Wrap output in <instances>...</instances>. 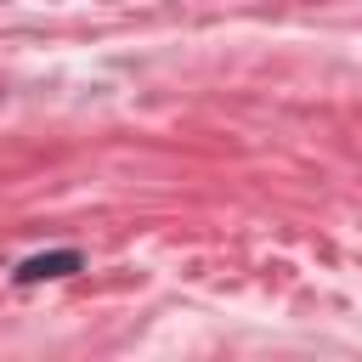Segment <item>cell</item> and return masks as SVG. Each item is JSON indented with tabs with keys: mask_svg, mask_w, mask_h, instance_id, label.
<instances>
[{
	"mask_svg": "<svg viewBox=\"0 0 362 362\" xmlns=\"http://www.w3.org/2000/svg\"><path fill=\"white\" fill-rule=\"evenodd\" d=\"M68 272H79V255L74 249H62V255H34V260H23V283H40V277H68Z\"/></svg>",
	"mask_w": 362,
	"mask_h": 362,
	"instance_id": "cell-1",
	"label": "cell"
}]
</instances>
